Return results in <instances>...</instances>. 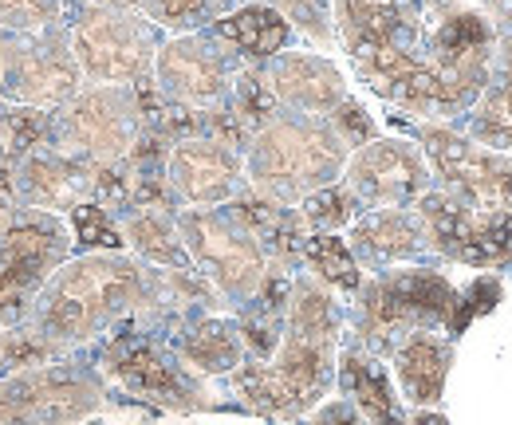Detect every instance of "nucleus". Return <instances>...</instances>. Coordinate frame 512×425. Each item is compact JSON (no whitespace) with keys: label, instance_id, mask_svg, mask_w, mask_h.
<instances>
[{"label":"nucleus","instance_id":"obj_37","mask_svg":"<svg viewBox=\"0 0 512 425\" xmlns=\"http://www.w3.org/2000/svg\"><path fill=\"white\" fill-rule=\"evenodd\" d=\"M497 48H501V52H497V56H501L497 75H501V79H512V32H501V36H497Z\"/></svg>","mask_w":512,"mask_h":425},{"label":"nucleus","instance_id":"obj_22","mask_svg":"<svg viewBox=\"0 0 512 425\" xmlns=\"http://www.w3.org/2000/svg\"><path fill=\"white\" fill-rule=\"evenodd\" d=\"M449 363H453V343L434 331H414L402 343H394V378H398L402 402L418 410L438 406L446 390Z\"/></svg>","mask_w":512,"mask_h":425},{"label":"nucleus","instance_id":"obj_9","mask_svg":"<svg viewBox=\"0 0 512 425\" xmlns=\"http://www.w3.org/2000/svg\"><path fill=\"white\" fill-rule=\"evenodd\" d=\"M99 374L111 378L119 390H127L130 398L166 406V410H201L205 406V390L197 382L190 366L178 359V351L170 355L158 339H150L138 327H115L103 355H99Z\"/></svg>","mask_w":512,"mask_h":425},{"label":"nucleus","instance_id":"obj_19","mask_svg":"<svg viewBox=\"0 0 512 425\" xmlns=\"http://www.w3.org/2000/svg\"><path fill=\"white\" fill-rule=\"evenodd\" d=\"M95 170L99 166H91V162H83V158H75L67 150H40L36 146L12 170L16 205L20 209H44V213L75 209L99 185Z\"/></svg>","mask_w":512,"mask_h":425},{"label":"nucleus","instance_id":"obj_4","mask_svg":"<svg viewBox=\"0 0 512 425\" xmlns=\"http://www.w3.org/2000/svg\"><path fill=\"white\" fill-rule=\"evenodd\" d=\"M71 225L60 213H0V327H20L36 292L71 260Z\"/></svg>","mask_w":512,"mask_h":425},{"label":"nucleus","instance_id":"obj_30","mask_svg":"<svg viewBox=\"0 0 512 425\" xmlns=\"http://www.w3.org/2000/svg\"><path fill=\"white\" fill-rule=\"evenodd\" d=\"M64 0H0V32L8 36H44L56 32Z\"/></svg>","mask_w":512,"mask_h":425},{"label":"nucleus","instance_id":"obj_31","mask_svg":"<svg viewBox=\"0 0 512 425\" xmlns=\"http://www.w3.org/2000/svg\"><path fill=\"white\" fill-rule=\"evenodd\" d=\"M268 8H276L292 32H304L316 44H331L335 40V0H260Z\"/></svg>","mask_w":512,"mask_h":425},{"label":"nucleus","instance_id":"obj_32","mask_svg":"<svg viewBox=\"0 0 512 425\" xmlns=\"http://www.w3.org/2000/svg\"><path fill=\"white\" fill-rule=\"evenodd\" d=\"M67 225H71L75 244H83V248H91V252H123V244H127L123 241L119 221H111L107 209H103V205H91V201L75 205Z\"/></svg>","mask_w":512,"mask_h":425},{"label":"nucleus","instance_id":"obj_29","mask_svg":"<svg viewBox=\"0 0 512 425\" xmlns=\"http://www.w3.org/2000/svg\"><path fill=\"white\" fill-rule=\"evenodd\" d=\"M367 209L359 205V197L347 185H327L320 193H312L308 201H300V221L308 233H339L351 229Z\"/></svg>","mask_w":512,"mask_h":425},{"label":"nucleus","instance_id":"obj_18","mask_svg":"<svg viewBox=\"0 0 512 425\" xmlns=\"http://www.w3.org/2000/svg\"><path fill=\"white\" fill-rule=\"evenodd\" d=\"M264 83L280 107L312 119H327L347 99V79L339 63L320 52H280L264 67Z\"/></svg>","mask_w":512,"mask_h":425},{"label":"nucleus","instance_id":"obj_7","mask_svg":"<svg viewBox=\"0 0 512 425\" xmlns=\"http://www.w3.org/2000/svg\"><path fill=\"white\" fill-rule=\"evenodd\" d=\"M178 233L186 241L193 268L217 288L225 300L249 304L268 280V256L253 233L221 209H182Z\"/></svg>","mask_w":512,"mask_h":425},{"label":"nucleus","instance_id":"obj_12","mask_svg":"<svg viewBox=\"0 0 512 425\" xmlns=\"http://www.w3.org/2000/svg\"><path fill=\"white\" fill-rule=\"evenodd\" d=\"M142 130V107L130 87H83L56 119L67 154L107 170L130 158Z\"/></svg>","mask_w":512,"mask_h":425},{"label":"nucleus","instance_id":"obj_26","mask_svg":"<svg viewBox=\"0 0 512 425\" xmlns=\"http://www.w3.org/2000/svg\"><path fill=\"white\" fill-rule=\"evenodd\" d=\"M123 241L154 268H193L186 241L178 233V221L162 205H134L119 221Z\"/></svg>","mask_w":512,"mask_h":425},{"label":"nucleus","instance_id":"obj_35","mask_svg":"<svg viewBox=\"0 0 512 425\" xmlns=\"http://www.w3.org/2000/svg\"><path fill=\"white\" fill-rule=\"evenodd\" d=\"M308 425H367L355 410H351V402H327V406H320L316 414H312V422Z\"/></svg>","mask_w":512,"mask_h":425},{"label":"nucleus","instance_id":"obj_23","mask_svg":"<svg viewBox=\"0 0 512 425\" xmlns=\"http://www.w3.org/2000/svg\"><path fill=\"white\" fill-rule=\"evenodd\" d=\"M335 32L347 52L410 44L414 16L402 0H335Z\"/></svg>","mask_w":512,"mask_h":425},{"label":"nucleus","instance_id":"obj_20","mask_svg":"<svg viewBox=\"0 0 512 425\" xmlns=\"http://www.w3.org/2000/svg\"><path fill=\"white\" fill-rule=\"evenodd\" d=\"M347 244L359 268H375V272H390L398 264H418L426 252H434L418 209H367L351 225Z\"/></svg>","mask_w":512,"mask_h":425},{"label":"nucleus","instance_id":"obj_6","mask_svg":"<svg viewBox=\"0 0 512 425\" xmlns=\"http://www.w3.org/2000/svg\"><path fill=\"white\" fill-rule=\"evenodd\" d=\"M71 56L83 71L87 87H130L158 60V36L146 16L134 8L91 4L79 12V20L67 28Z\"/></svg>","mask_w":512,"mask_h":425},{"label":"nucleus","instance_id":"obj_33","mask_svg":"<svg viewBox=\"0 0 512 425\" xmlns=\"http://www.w3.org/2000/svg\"><path fill=\"white\" fill-rule=\"evenodd\" d=\"M146 16L162 28H174L182 36H190L193 28H201L213 12V0H142Z\"/></svg>","mask_w":512,"mask_h":425},{"label":"nucleus","instance_id":"obj_16","mask_svg":"<svg viewBox=\"0 0 512 425\" xmlns=\"http://www.w3.org/2000/svg\"><path fill=\"white\" fill-rule=\"evenodd\" d=\"M343 185L363 209H414L434 189V170L414 142L371 138L367 146L351 150Z\"/></svg>","mask_w":512,"mask_h":425},{"label":"nucleus","instance_id":"obj_27","mask_svg":"<svg viewBox=\"0 0 512 425\" xmlns=\"http://www.w3.org/2000/svg\"><path fill=\"white\" fill-rule=\"evenodd\" d=\"M304 260L320 276V284L339 288V292H359L363 288V268L351 252V244L339 241V233H308L300 244Z\"/></svg>","mask_w":512,"mask_h":425},{"label":"nucleus","instance_id":"obj_15","mask_svg":"<svg viewBox=\"0 0 512 425\" xmlns=\"http://www.w3.org/2000/svg\"><path fill=\"white\" fill-rule=\"evenodd\" d=\"M154 79L166 99L190 111H213L221 107L237 87V56L217 36H174L158 48Z\"/></svg>","mask_w":512,"mask_h":425},{"label":"nucleus","instance_id":"obj_1","mask_svg":"<svg viewBox=\"0 0 512 425\" xmlns=\"http://www.w3.org/2000/svg\"><path fill=\"white\" fill-rule=\"evenodd\" d=\"M339 304L320 280H292L284 307V335L268 363L233 370L237 394L264 414L300 418L316 410L339 370Z\"/></svg>","mask_w":512,"mask_h":425},{"label":"nucleus","instance_id":"obj_17","mask_svg":"<svg viewBox=\"0 0 512 425\" xmlns=\"http://www.w3.org/2000/svg\"><path fill=\"white\" fill-rule=\"evenodd\" d=\"M245 162L225 138H182L166 154V185L190 209H217L237 197Z\"/></svg>","mask_w":512,"mask_h":425},{"label":"nucleus","instance_id":"obj_8","mask_svg":"<svg viewBox=\"0 0 512 425\" xmlns=\"http://www.w3.org/2000/svg\"><path fill=\"white\" fill-rule=\"evenodd\" d=\"M107 386L95 370L52 359L0 374V425H71L95 414Z\"/></svg>","mask_w":512,"mask_h":425},{"label":"nucleus","instance_id":"obj_24","mask_svg":"<svg viewBox=\"0 0 512 425\" xmlns=\"http://www.w3.org/2000/svg\"><path fill=\"white\" fill-rule=\"evenodd\" d=\"M209 36H217L225 48H233L237 60H276L292 44V24L268 8V4H245L221 20H213Z\"/></svg>","mask_w":512,"mask_h":425},{"label":"nucleus","instance_id":"obj_36","mask_svg":"<svg viewBox=\"0 0 512 425\" xmlns=\"http://www.w3.org/2000/svg\"><path fill=\"white\" fill-rule=\"evenodd\" d=\"M12 126H16V115H12V107L0 99V162H4L8 146H12Z\"/></svg>","mask_w":512,"mask_h":425},{"label":"nucleus","instance_id":"obj_34","mask_svg":"<svg viewBox=\"0 0 512 425\" xmlns=\"http://www.w3.org/2000/svg\"><path fill=\"white\" fill-rule=\"evenodd\" d=\"M327 122L335 126V134H339L351 150H359V146H367V142L375 138V122H371V115H367L355 99H343V103L327 115Z\"/></svg>","mask_w":512,"mask_h":425},{"label":"nucleus","instance_id":"obj_25","mask_svg":"<svg viewBox=\"0 0 512 425\" xmlns=\"http://www.w3.org/2000/svg\"><path fill=\"white\" fill-rule=\"evenodd\" d=\"M178 359L193 374H233L245 363V335L233 319L201 315L178 339Z\"/></svg>","mask_w":512,"mask_h":425},{"label":"nucleus","instance_id":"obj_38","mask_svg":"<svg viewBox=\"0 0 512 425\" xmlns=\"http://www.w3.org/2000/svg\"><path fill=\"white\" fill-rule=\"evenodd\" d=\"M485 4L501 20V32H512V0H485Z\"/></svg>","mask_w":512,"mask_h":425},{"label":"nucleus","instance_id":"obj_11","mask_svg":"<svg viewBox=\"0 0 512 425\" xmlns=\"http://www.w3.org/2000/svg\"><path fill=\"white\" fill-rule=\"evenodd\" d=\"M493 56L497 32L481 12L465 8L461 0H430L426 60L469 107L493 79Z\"/></svg>","mask_w":512,"mask_h":425},{"label":"nucleus","instance_id":"obj_3","mask_svg":"<svg viewBox=\"0 0 512 425\" xmlns=\"http://www.w3.org/2000/svg\"><path fill=\"white\" fill-rule=\"evenodd\" d=\"M347 158H351V146L335 134V126L327 119L276 115L249 138L245 178L256 197L288 209L339 182L347 170Z\"/></svg>","mask_w":512,"mask_h":425},{"label":"nucleus","instance_id":"obj_28","mask_svg":"<svg viewBox=\"0 0 512 425\" xmlns=\"http://www.w3.org/2000/svg\"><path fill=\"white\" fill-rule=\"evenodd\" d=\"M469 134L477 146H489L493 154L512 150V79H501V75L489 79V87L473 103Z\"/></svg>","mask_w":512,"mask_h":425},{"label":"nucleus","instance_id":"obj_13","mask_svg":"<svg viewBox=\"0 0 512 425\" xmlns=\"http://www.w3.org/2000/svg\"><path fill=\"white\" fill-rule=\"evenodd\" d=\"M418 142L434 174L446 182V193L481 213H512V158L493 154L438 122L418 126Z\"/></svg>","mask_w":512,"mask_h":425},{"label":"nucleus","instance_id":"obj_10","mask_svg":"<svg viewBox=\"0 0 512 425\" xmlns=\"http://www.w3.org/2000/svg\"><path fill=\"white\" fill-rule=\"evenodd\" d=\"M83 91L67 32L12 36L0 44V99L20 111H64Z\"/></svg>","mask_w":512,"mask_h":425},{"label":"nucleus","instance_id":"obj_5","mask_svg":"<svg viewBox=\"0 0 512 425\" xmlns=\"http://www.w3.org/2000/svg\"><path fill=\"white\" fill-rule=\"evenodd\" d=\"M457 288L434 268H390L359 288V331L363 343H390L414 331H438L453 323Z\"/></svg>","mask_w":512,"mask_h":425},{"label":"nucleus","instance_id":"obj_39","mask_svg":"<svg viewBox=\"0 0 512 425\" xmlns=\"http://www.w3.org/2000/svg\"><path fill=\"white\" fill-rule=\"evenodd\" d=\"M410 425H449L442 414H434V410H418L414 418H410Z\"/></svg>","mask_w":512,"mask_h":425},{"label":"nucleus","instance_id":"obj_21","mask_svg":"<svg viewBox=\"0 0 512 425\" xmlns=\"http://www.w3.org/2000/svg\"><path fill=\"white\" fill-rule=\"evenodd\" d=\"M335 382L343 390V402L367 425H410V414L386 374V366L367 351V347H347L339 355Z\"/></svg>","mask_w":512,"mask_h":425},{"label":"nucleus","instance_id":"obj_14","mask_svg":"<svg viewBox=\"0 0 512 425\" xmlns=\"http://www.w3.org/2000/svg\"><path fill=\"white\" fill-rule=\"evenodd\" d=\"M430 248L469 268H497L512 260V213H481L446 189H430L418 205Z\"/></svg>","mask_w":512,"mask_h":425},{"label":"nucleus","instance_id":"obj_2","mask_svg":"<svg viewBox=\"0 0 512 425\" xmlns=\"http://www.w3.org/2000/svg\"><path fill=\"white\" fill-rule=\"evenodd\" d=\"M154 276L123 252H83L48 276L24 315V327L56 355L95 343L130 311L150 304Z\"/></svg>","mask_w":512,"mask_h":425}]
</instances>
